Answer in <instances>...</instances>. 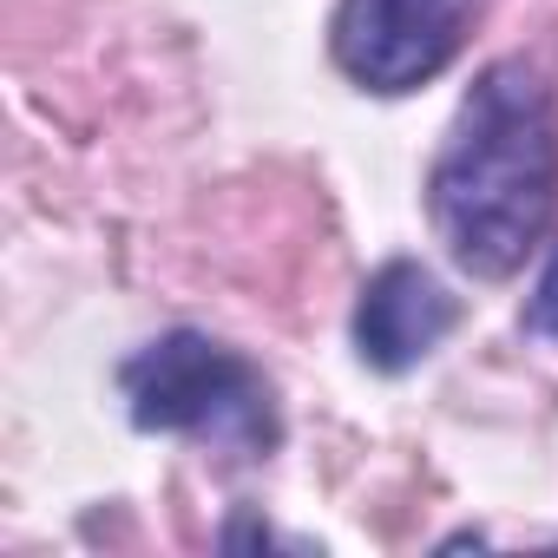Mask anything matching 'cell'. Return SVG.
Listing matches in <instances>:
<instances>
[{
  "label": "cell",
  "instance_id": "3957f363",
  "mask_svg": "<svg viewBox=\"0 0 558 558\" xmlns=\"http://www.w3.org/2000/svg\"><path fill=\"white\" fill-rule=\"evenodd\" d=\"M473 14L480 0H342L329 21V60L349 86L401 99L460 60Z\"/></svg>",
  "mask_w": 558,
  "mask_h": 558
},
{
  "label": "cell",
  "instance_id": "8992f818",
  "mask_svg": "<svg viewBox=\"0 0 558 558\" xmlns=\"http://www.w3.org/2000/svg\"><path fill=\"white\" fill-rule=\"evenodd\" d=\"M217 545H223V551H243V545H256V551H269V545H283V538H276L269 525H256L250 512H236V519H230V525L217 532Z\"/></svg>",
  "mask_w": 558,
  "mask_h": 558
},
{
  "label": "cell",
  "instance_id": "52a82bcc",
  "mask_svg": "<svg viewBox=\"0 0 558 558\" xmlns=\"http://www.w3.org/2000/svg\"><path fill=\"white\" fill-rule=\"evenodd\" d=\"M466 545H486V532H453V538H440V551H466Z\"/></svg>",
  "mask_w": 558,
  "mask_h": 558
},
{
  "label": "cell",
  "instance_id": "7a4b0ae2",
  "mask_svg": "<svg viewBox=\"0 0 558 558\" xmlns=\"http://www.w3.org/2000/svg\"><path fill=\"white\" fill-rule=\"evenodd\" d=\"M119 388L138 434H178L230 460H269L283 440L269 375L204 329H171L145 342L119 368Z\"/></svg>",
  "mask_w": 558,
  "mask_h": 558
},
{
  "label": "cell",
  "instance_id": "277c9868",
  "mask_svg": "<svg viewBox=\"0 0 558 558\" xmlns=\"http://www.w3.org/2000/svg\"><path fill=\"white\" fill-rule=\"evenodd\" d=\"M453 329H460V296L440 283L427 263H414V256H388L368 276L362 296H355V323H349L355 355L375 375L421 368Z\"/></svg>",
  "mask_w": 558,
  "mask_h": 558
},
{
  "label": "cell",
  "instance_id": "5b68a950",
  "mask_svg": "<svg viewBox=\"0 0 558 558\" xmlns=\"http://www.w3.org/2000/svg\"><path fill=\"white\" fill-rule=\"evenodd\" d=\"M519 329L538 336V342H558V236H551L545 269H538V283H532V296H525V310H519Z\"/></svg>",
  "mask_w": 558,
  "mask_h": 558
},
{
  "label": "cell",
  "instance_id": "6da1fadb",
  "mask_svg": "<svg viewBox=\"0 0 558 558\" xmlns=\"http://www.w3.org/2000/svg\"><path fill=\"white\" fill-rule=\"evenodd\" d=\"M558 217V99L532 60H493L466 86L434 165L427 223L473 283H506Z\"/></svg>",
  "mask_w": 558,
  "mask_h": 558
}]
</instances>
